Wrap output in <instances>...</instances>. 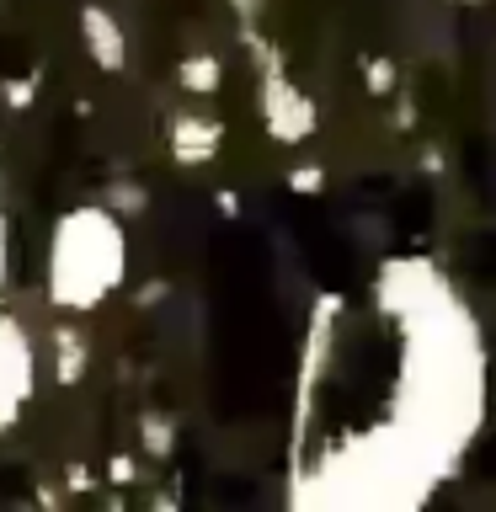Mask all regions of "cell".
Returning <instances> with one entry per match:
<instances>
[{
	"instance_id": "cell-9",
	"label": "cell",
	"mask_w": 496,
	"mask_h": 512,
	"mask_svg": "<svg viewBox=\"0 0 496 512\" xmlns=\"http://www.w3.org/2000/svg\"><path fill=\"white\" fill-rule=\"evenodd\" d=\"M454 6H475V0H454Z\"/></svg>"
},
{
	"instance_id": "cell-5",
	"label": "cell",
	"mask_w": 496,
	"mask_h": 512,
	"mask_svg": "<svg viewBox=\"0 0 496 512\" xmlns=\"http://www.w3.org/2000/svg\"><path fill=\"white\" fill-rule=\"evenodd\" d=\"M176 160H187V166H198V160H208L219 150V123H203V118H187L176 123Z\"/></svg>"
},
{
	"instance_id": "cell-1",
	"label": "cell",
	"mask_w": 496,
	"mask_h": 512,
	"mask_svg": "<svg viewBox=\"0 0 496 512\" xmlns=\"http://www.w3.org/2000/svg\"><path fill=\"white\" fill-rule=\"evenodd\" d=\"M379 310L400 331L395 416L374 438L422 491L454 475L486 422V347L464 299L427 256H400L374 283Z\"/></svg>"
},
{
	"instance_id": "cell-4",
	"label": "cell",
	"mask_w": 496,
	"mask_h": 512,
	"mask_svg": "<svg viewBox=\"0 0 496 512\" xmlns=\"http://www.w3.org/2000/svg\"><path fill=\"white\" fill-rule=\"evenodd\" d=\"M32 352H27V336L22 326H11V320H0V432L16 411H22V400L32 390Z\"/></svg>"
},
{
	"instance_id": "cell-7",
	"label": "cell",
	"mask_w": 496,
	"mask_h": 512,
	"mask_svg": "<svg viewBox=\"0 0 496 512\" xmlns=\"http://www.w3.org/2000/svg\"><path fill=\"white\" fill-rule=\"evenodd\" d=\"M219 59H208V54H198V59H187L182 64V86L187 91H198V96H208V91H219Z\"/></svg>"
},
{
	"instance_id": "cell-6",
	"label": "cell",
	"mask_w": 496,
	"mask_h": 512,
	"mask_svg": "<svg viewBox=\"0 0 496 512\" xmlns=\"http://www.w3.org/2000/svg\"><path fill=\"white\" fill-rule=\"evenodd\" d=\"M86 38H91V54L107 64V70H118L123 64V38H118V27H112V16L102 11V6H86Z\"/></svg>"
},
{
	"instance_id": "cell-8",
	"label": "cell",
	"mask_w": 496,
	"mask_h": 512,
	"mask_svg": "<svg viewBox=\"0 0 496 512\" xmlns=\"http://www.w3.org/2000/svg\"><path fill=\"white\" fill-rule=\"evenodd\" d=\"M294 187H320V171H315V166H304V171L294 176Z\"/></svg>"
},
{
	"instance_id": "cell-2",
	"label": "cell",
	"mask_w": 496,
	"mask_h": 512,
	"mask_svg": "<svg viewBox=\"0 0 496 512\" xmlns=\"http://www.w3.org/2000/svg\"><path fill=\"white\" fill-rule=\"evenodd\" d=\"M123 278V230L107 208H75L54 230L48 294L64 310H96Z\"/></svg>"
},
{
	"instance_id": "cell-3",
	"label": "cell",
	"mask_w": 496,
	"mask_h": 512,
	"mask_svg": "<svg viewBox=\"0 0 496 512\" xmlns=\"http://www.w3.org/2000/svg\"><path fill=\"white\" fill-rule=\"evenodd\" d=\"M262 118H267V134L283 144H299L315 134V102L283 75H272L262 86Z\"/></svg>"
}]
</instances>
